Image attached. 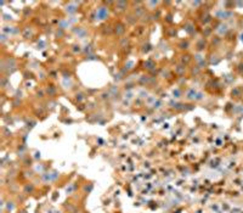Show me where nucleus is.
I'll use <instances>...</instances> for the list:
<instances>
[{
  "mask_svg": "<svg viewBox=\"0 0 243 213\" xmlns=\"http://www.w3.org/2000/svg\"><path fill=\"white\" fill-rule=\"evenodd\" d=\"M107 16H108V10L106 7H100L97 10V17H99V20H105Z\"/></svg>",
  "mask_w": 243,
  "mask_h": 213,
  "instance_id": "f257e3e1",
  "label": "nucleus"
},
{
  "mask_svg": "<svg viewBox=\"0 0 243 213\" xmlns=\"http://www.w3.org/2000/svg\"><path fill=\"white\" fill-rule=\"evenodd\" d=\"M216 16H218L219 18H221V20H226L227 17H230L231 13L227 12V11H225V10H221V11H219V12L216 13Z\"/></svg>",
  "mask_w": 243,
  "mask_h": 213,
  "instance_id": "f03ea898",
  "label": "nucleus"
},
{
  "mask_svg": "<svg viewBox=\"0 0 243 213\" xmlns=\"http://www.w3.org/2000/svg\"><path fill=\"white\" fill-rule=\"evenodd\" d=\"M216 31H218V33H219V34H221V36H223V34H225L226 32H227V26H226V24H220V26L218 27Z\"/></svg>",
  "mask_w": 243,
  "mask_h": 213,
  "instance_id": "7ed1b4c3",
  "label": "nucleus"
},
{
  "mask_svg": "<svg viewBox=\"0 0 243 213\" xmlns=\"http://www.w3.org/2000/svg\"><path fill=\"white\" fill-rule=\"evenodd\" d=\"M239 39H241V42L243 43V33H241V36H239Z\"/></svg>",
  "mask_w": 243,
  "mask_h": 213,
  "instance_id": "20e7f679",
  "label": "nucleus"
},
{
  "mask_svg": "<svg viewBox=\"0 0 243 213\" xmlns=\"http://www.w3.org/2000/svg\"><path fill=\"white\" fill-rule=\"evenodd\" d=\"M242 113H243V107H242Z\"/></svg>",
  "mask_w": 243,
  "mask_h": 213,
  "instance_id": "39448f33",
  "label": "nucleus"
}]
</instances>
